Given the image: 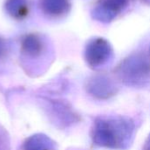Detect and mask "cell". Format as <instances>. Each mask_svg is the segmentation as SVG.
Masks as SVG:
<instances>
[{
	"instance_id": "cell-1",
	"label": "cell",
	"mask_w": 150,
	"mask_h": 150,
	"mask_svg": "<svg viewBox=\"0 0 150 150\" xmlns=\"http://www.w3.org/2000/svg\"><path fill=\"white\" fill-rule=\"evenodd\" d=\"M135 132L134 121L122 116H102L95 120L92 141L95 145L111 149H127L130 147Z\"/></svg>"
},
{
	"instance_id": "cell-2",
	"label": "cell",
	"mask_w": 150,
	"mask_h": 150,
	"mask_svg": "<svg viewBox=\"0 0 150 150\" xmlns=\"http://www.w3.org/2000/svg\"><path fill=\"white\" fill-rule=\"evenodd\" d=\"M118 76L125 84L140 87L150 81V63L142 54H134L126 58L120 64Z\"/></svg>"
},
{
	"instance_id": "cell-3",
	"label": "cell",
	"mask_w": 150,
	"mask_h": 150,
	"mask_svg": "<svg viewBox=\"0 0 150 150\" xmlns=\"http://www.w3.org/2000/svg\"><path fill=\"white\" fill-rule=\"evenodd\" d=\"M112 54L110 43L104 39L97 38L87 44L84 56L87 63L91 68L98 69L109 62L112 57Z\"/></svg>"
},
{
	"instance_id": "cell-4",
	"label": "cell",
	"mask_w": 150,
	"mask_h": 150,
	"mask_svg": "<svg viewBox=\"0 0 150 150\" xmlns=\"http://www.w3.org/2000/svg\"><path fill=\"white\" fill-rule=\"evenodd\" d=\"M128 4V0H99L92 11V17L104 23L111 22Z\"/></svg>"
},
{
	"instance_id": "cell-5",
	"label": "cell",
	"mask_w": 150,
	"mask_h": 150,
	"mask_svg": "<svg viewBox=\"0 0 150 150\" xmlns=\"http://www.w3.org/2000/svg\"><path fill=\"white\" fill-rule=\"evenodd\" d=\"M117 86L107 76H97L87 83V91L93 98L99 100H106L117 93Z\"/></svg>"
},
{
	"instance_id": "cell-6",
	"label": "cell",
	"mask_w": 150,
	"mask_h": 150,
	"mask_svg": "<svg viewBox=\"0 0 150 150\" xmlns=\"http://www.w3.org/2000/svg\"><path fill=\"white\" fill-rule=\"evenodd\" d=\"M41 11L50 17H61L69 12V0H39Z\"/></svg>"
},
{
	"instance_id": "cell-7",
	"label": "cell",
	"mask_w": 150,
	"mask_h": 150,
	"mask_svg": "<svg viewBox=\"0 0 150 150\" xmlns=\"http://www.w3.org/2000/svg\"><path fill=\"white\" fill-rule=\"evenodd\" d=\"M44 49V40L38 34H28L22 41V50L28 56H37Z\"/></svg>"
},
{
	"instance_id": "cell-8",
	"label": "cell",
	"mask_w": 150,
	"mask_h": 150,
	"mask_svg": "<svg viewBox=\"0 0 150 150\" xmlns=\"http://www.w3.org/2000/svg\"><path fill=\"white\" fill-rule=\"evenodd\" d=\"M4 7L10 16L20 19L28 12V0H6Z\"/></svg>"
},
{
	"instance_id": "cell-9",
	"label": "cell",
	"mask_w": 150,
	"mask_h": 150,
	"mask_svg": "<svg viewBox=\"0 0 150 150\" xmlns=\"http://www.w3.org/2000/svg\"><path fill=\"white\" fill-rule=\"evenodd\" d=\"M142 150H150V134L145 142V144L143 146V149Z\"/></svg>"
},
{
	"instance_id": "cell-10",
	"label": "cell",
	"mask_w": 150,
	"mask_h": 150,
	"mask_svg": "<svg viewBox=\"0 0 150 150\" xmlns=\"http://www.w3.org/2000/svg\"><path fill=\"white\" fill-rule=\"evenodd\" d=\"M4 41L0 39V54H2V52H3V50H4Z\"/></svg>"
},
{
	"instance_id": "cell-11",
	"label": "cell",
	"mask_w": 150,
	"mask_h": 150,
	"mask_svg": "<svg viewBox=\"0 0 150 150\" xmlns=\"http://www.w3.org/2000/svg\"><path fill=\"white\" fill-rule=\"evenodd\" d=\"M149 52H150V50H149Z\"/></svg>"
}]
</instances>
